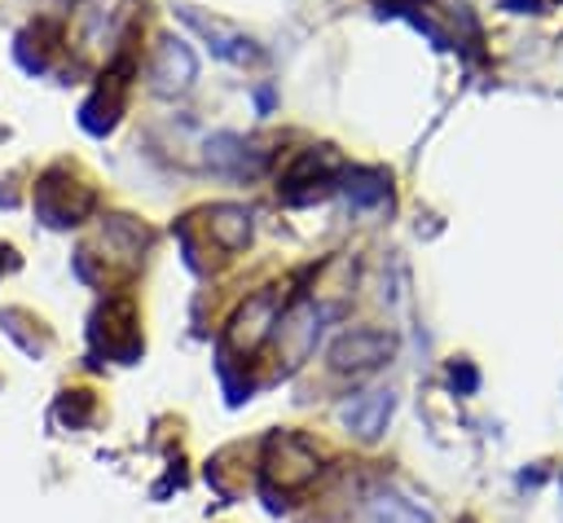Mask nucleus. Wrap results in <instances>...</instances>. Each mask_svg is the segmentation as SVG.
I'll return each mask as SVG.
<instances>
[{"instance_id": "obj_8", "label": "nucleus", "mask_w": 563, "mask_h": 523, "mask_svg": "<svg viewBox=\"0 0 563 523\" xmlns=\"http://www.w3.org/2000/svg\"><path fill=\"white\" fill-rule=\"evenodd\" d=\"M207 233L220 251H242L251 242V211L238 202H220L207 211Z\"/></svg>"}, {"instance_id": "obj_1", "label": "nucleus", "mask_w": 563, "mask_h": 523, "mask_svg": "<svg viewBox=\"0 0 563 523\" xmlns=\"http://www.w3.org/2000/svg\"><path fill=\"white\" fill-rule=\"evenodd\" d=\"M264 488H273V483H282V492H290V488H303L308 479H317V470H321V461H317V448L303 439V435H295V431H277V435H268L264 439Z\"/></svg>"}, {"instance_id": "obj_9", "label": "nucleus", "mask_w": 563, "mask_h": 523, "mask_svg": "<svg viewBox=\"0 0 563 523\" xmlns=\"http://www.w3.org/2000/svg\"><path fill=\"white\" fill-rule=\"evenodd\" d=\"M347 198H352L356 207H378V202H387V180H383L378 171H356V176L347 180Z\"/></svg>"}, {"instance_id": "obj_3", "label": "nucleus", "mask_w": 563, "mask_h": 523, "mask_svg": "<svg viewBox=\"0 0 563 523\" xmlns=\"http://www.w3.org/2000/svg\"><path fill=\"white\" fill-rule=\"evenodd\" d=\"M391 356H396V334H387V330H347L330 343V369L352 374V378L374 374Z\"/></svg>"}, {"instance_id": "obj_4", "label": "nucleus", "mask_w": 563, "mask_h": 523, "mask_svg": "<svg viewBox=\"0 0 563 523\" xmlns=\"http://www.w3.org/2000/svg\"><path fill=\"white\" fill-rule=\"evenodd\" d=\"M325 316H330V308H317V299H295V303L282 312L273 338H277V347H282L286 369L299 365V360H308V352H312L317 338H321V321H325Z\"/></svg>"}, {"instance_id": "obj_2", "label": "nucleus", "mask_w": 563, "mask_h": 523, "mask_svg": "<svg viewBox=\"0 0 563 523\" xmlns=\"http://www.w3.org/2000/svg\"><path fill=\"white\" fill-rule=\"evenodd\" d=\"M277 321H282L277 294H273V290H255V294L242 299V308L233 312V321H229V330H224V352H233V356H255V352L273 338Z\"/></svg>"}, {"instance_id": "obj_5", "label": "nucleus", "mask_w": 563, "mask_h": 523, "mask_svg": "<svg viewBox=\"0 0 563 523\" xmlns=\"http://www.w3.org/2000/svg\"><path fill=\"white\" fill-rule=\"evenodd\" d=\"M194 79H198L194 48L185 40H176V35H163L154 44V57H150V88L163 92V97H172V92H185Z\"/></svg>"}, {"instance_id": "obj_6", "label": "nucleus", "mask_w": 563, "mask_h": 523, "mask_svg": "<svg viewBox=\"0 0 563 523\" xmlns=\"http://www.w3.org/2000/svg\"><path fill=\"white\" fill-rule=\"evenodd\" d=\"M391 413H396V391H361V396H347L343 404H339V422L356 435V439H365V444H374L383 431H387V422H391Z\"/></svg>"}, {"instance_id": "obj_10", "label": "nucleus", "mask_w": 563, "mask_h": 523, "mask_svg": "<svg viewBox=\"0 0 563 523\" xmlns=\"http://www.w3.org/2000/svg\"><path fill=\"white\" fill-rule=\"evenodd\" d=\"M449 378H453V387H462V391H475V382H479V374H475L471 365H453Z\"/></svg>"}, {"instance_id": "obj_7", "label": "nucleus", "mask_w": 563, "mask_h": 523, "mask_svg": "<svg viewBox=\"0 0 563 523\" xmlns=\"http://www.w3.org/2000/svg\"><path fill=\"white\" fill-rule=\"evenodd\" d=\"M361 523H435V514L427 505H418L413 497L396 492V488H378V492L365 497Z\"/></svg>"}]
</instances>
